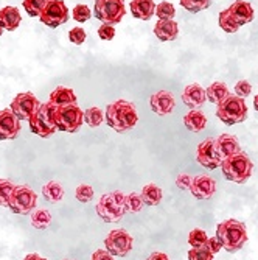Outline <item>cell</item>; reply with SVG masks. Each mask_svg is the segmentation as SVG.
<instances>
[{"label": "cell", "instance_id": "14", "mask_svg": "<svg viewBox=\"0 0 258 260\" xmlns=\"http://www.w3.org/2000/svg\"><path fill=\"white\" fill-rule=\"evenodd\" d=\"M22 129L20 119L11 109L0 111V140H14Z\"/></svg>", "mask_w": 258, "mask_h": 260}, {"label": "cell", "instance_id": "17", "mask_svg": "<svg viewBox=\"0 0 258 260\" xmlns=\"http://www.w3.org/2000/svg\"><path fill=\"white\" fill-rule=\"evenodd\" d=\"M205 100H207V92L198 83L185 86V89L182 90V102H183V105H187L192 109H199L205 103Z\"/></svg>", "mask_w": 258, "mask_h": 260}, {"label": "cell", "instance_id": "38", "mask_svg": "<svg viewBox=\"0 0 258 260\" xmlns=\"http://www.w3.org/2000/svg\"><path fill=\"white\" fill-rule=\"evenodd\" d=\"M213 255L208 248H192L189 251V260H213Z\"/></svg>", "mask_w": 258, "mask_h": 260}, {"label": "cell", "instance_id": "40", "mask_svg": "<svg viewBox=\"0 0 258 260\" xmlns=\"http://www.w3.org/2000/svg\"><path fill=\"white\" fill-rule=\"evenodd\" d=\"M250 92H252V86H250V83H249V81H246V80H240V81L235 84V95H237V97H240V99H244V100H246V97H249V95H250Z\"/></svg>", "mask_w": 258, "mask_h": 260}, {"label": "cell", "instance_id": "16", "mask_svg": "<svg viewBox=\"0 0 258 260\" xmlns=\"http://www.w3.org/2000/svg\"><path fill=\"white\" fill-rule=\"evenodd\" d=\"M150 105H151V109L154 114L163 117V115H168L174 111L176 108V99L171 92L168 90H159L156 93L151 95V100H150Z\"/></svg>", "mask_w": 258, "mask_h": 260}, {"label": "cell", "instance_id": "31", "mask_svg": "<svg viewBox=\"0 0 258 260\" xmlns=\"http://www.w3.org/2000/svg\"><path fill=\"white\" fill-rule=\"evenodd\" d=\"M50 0H23L22 2V7L23 10L27 11V14L30 17H39L42 10L47 7V4H49Z\"/></svg>", "mask_w": 258, "mask_h": 260}, {"label": "cell", "instance_id": "12", "mask_svg": "<svg viewBox=\"0 0 258 260\" xmlns=\"http://www.w3.org/2000/svg\"><path fill=\"white\" fill-rule=\"evenodd\" d=\"M39 106H41V103L36 99L34 93L23 92V93H17V95L14 97V100L10 105V109L19 117L20 122L22 120L28 122L33 117V114L39 109Z\"/></svg>", "mask_w": 258, "mask_h": 260}, {"label": "cell", "instance_id": "1", "mask_svg": "<svg viewBox=\"0 0 258 260\" xmlns=\"http://www.w3.org/2000/svg\"><path fill=\"white\" fill-rule=\"evenodd\" d=\"M138 122V112L134 103L128 100H115L106 108V123L117 133H126Z\"/></svg>", "mask_w": 258, "mask_h": 260}, {"label": "cell", "instance_id": "42", "mask_svg": "<svg viewBox=\"0 0 258 260\" xmlns=\"http://www.w3.org/2000/svg\"><path fill=\"white\" fill-rule=\"evenodd\" d=\"M192 182H193V178L190 175H187V173H180L176 178V185L180 188V190H190Z\"/></svg>", "mask_w": 258, "mask_h": 260}, {"label": "cell", "instance_id": "10", "mask_svg": "<svg viewBox=\"0 0 258 260\" xmlns=\"http://www.w3.org/2000/svg\"><path fill=\"white\" fill-rule=\"evenodd\" d=\"M132 235L125 229H114L104 239V246L114 257H126L132 249Z\"/></svg>", "mask_w": 258, "mask_h": 260}, {"label": "cell", "instance_id": "29", "mask_svg": "<svg viewBox=\"0 0 258 260\" xmlns=\"http://www.w3.org/2000/svg\"><path fill=\"white\" fill-rule=\"evenodd\" d=\"M52 223V215L47 209H36L31 214V226L36 229H47Z\"/></svg>", "mask_w": 258, "mask_h": 260}, {"label": "cell", "instance_id": "2", "mask_svg": "<svg viewBox=\"0 0 258 260\" xmlns=\"http://www.w3.org/2000/svg\"><path fill=\"white\" fill-rule=\"evenodd\" d=\"M216 239L221 242L223 249L233 254L240 251L249 240L247 229L244 223L238 220H224L216 226Z\"/></svg>", "mask_w": 258, "mask_h": 260}, {"label": "cell", "instance_id": "26", "mask_svg": "<svg viewBox=\"0 0 258 260\" xmlns=\"http://www.w3.org/2000/svg\"><path fill=\"white\" fill-rule=\"evenodd\" d=\"M140 195H142V200L146 206H157V204H160V201L163 198L162 188L156 184L145 185L142 188V192H140Z\"/></svg>", "mask_w": 258, "mask_h": 260}, {"label": "cell", "instance_id": "46", "mask_svg": "<svg viewBox=\"0 0 258 260\" xmlns=\"http://www.w3.org/2000/svg\"><path fill=\"white\" fill-rule=\"evenodd\" d=\"M146 260H170V257L165 252H153Z\"/></svg>", "mask_w": 258, "mask_h": 260}, {"label": "cell", "instance_id": "4", "mask_svg": "<svg viewBox=\"0 0 258 260\" xmlns=\"http://www.w3.org/2000/svg\"><path fill=\"white\" fill-rule=\"evenodd\" d=\"M56 106L50 102L41 103L39 109L33 114V117L28 120L30 123V131L39 137L49 139L52 137L56 131Z\"/></svg>", "mask_w": 258, "mask_h": 260}, {"label": "cell", "instance_id": "41", "mask_svg": "<svg viewBox=\"0 0 258 260\" xmlns=\"http://www.w3.org/2000/svg\"><path fill=\"white\" fill-rule=\"evenodd\" d=\"M86 38H87V35H86V31L81 28V27H75V28H72L68 31V39H70V42H73V44H77V45H81L84 41H86Z\"/></svg>", "mask_w": 258, "mask_h": 260}, {"label": "cell", "instance_id": "47", "mask_svg": "<svg viewBox=\"0 0 258 260\" xmlns=\"http://www.w3.org/2000/svg\"><path fill=\"white\" fill-rule=\"evenodd\" d=\"M23 260H47V258L41 257V255H39V254H36V252H31V254L25 255V258H23Z\"/></svg>", "mask_w": 258, "mask_h": 260}, {"label": "cell", "instance_id": "43", "mask_svg": "<svg viewBox=\"0 0 258 260\" xmlns=\"http://www.w3.org/2000/svg\"><path fill=\"white\" fill-rule=\"evenodd\" d=\"M98 36L103 41H110L115 36V27L114 25H107V23H103V25L98 28Z\"/></svg>", "mask_w": 258, "mask_h": 260}, {"label": "cell", "instance_id": "27", "mask_svg": "<svg viewBox=\"0 0 258 260\" xmlns=\"http://www.w3.org/2000/svg\"><path fill=\"white\" fill-rule=\"evenodd\" d=\"M42 195L49 203H59L64 198V188L58 181H50L42 187Z\"/></svg>", "mask_w": 258, "mask_h": 260}, {"label": "cell", "instance_id": "39", "mask_svg": "<svg viewBox=\"0 0 258 260\" xmlns=\"http://www.w3.org/2000/svg\"><path fill=\"white\" fill-rule=\"evenodd\" d=\"M72 17L77 20V22H80V23H83V22H87L90 17H92V11H90V8L87 7V5H77L75 8H73V11H72Z\"/></svg>", "mask_w": 258, "mask_h": 260}, {"label": "cell", "instance_id": "8", "mask_svg": "<svg viewBox=\"0 0 258 260\" xmlns=\"http://www.w3.org/2000/svg\"><path fill=\"white\" fill-rule=\"evenodd\" d=\"M56 126L59 131L77 133L84 122V111L80 109L78 105H67V106H56Z\"/></svg>", "mask_w": 258, "mask_h": 260}, {"label": "cell", "instance_id": "32", "mask_svg": "<svg viewBox=\"0 0 258 260\" xmlns=\"http://www.w3.org/2000/svg\"><path fill=\"white\" fill-rule=\"evenodd\" d=\"M143 204L145 203H143L142 195L140 193L132 192V193L125 195V209H126V212H129V214H137V212H140L143 207Z\"/></svg>", "mask_w": 258, "mask_h": 260}, {"label": "cell", "instance_id": "13", "mask_svg": "<svg viewBox=\"0 0 258 260\" xmlns=\"http://www.w3.org/2000/svg\"><path fill=\"white\" fill-rule=\"evenodd\" d=\"M196 160L207 170H215L221 167L223 159L216 153L215 148V139H207L196 148Z\"/></svg>", "mask_w": 258, "mask_h": 260}, {"label": "cell", "instance_id": "28", "mask_svg": "<svg viewBox=\"0 0 258 260\" xmlns=\"http://www.w3.org/2000/svg\"><path fill=\"white\" fill-rule=\"evenodd\" d=\"M106 120V114L100 108H89L84 111V122L90 128H98Z\"/></svg>", "mask_w": 258, "mask_h": 260}, {"label": "cell", "instance_id": "49", "mask_svg": "<svg viewBox=\"0 0 258 260\" xmlns=\"http://www.w3.org/2000/svg\"><path fill=\"white\" fill-rule=\"evenodd\" d=\"M2 33H4V27H2V23H0V36H2Z\"/></svg>", "mask_w": 258, "mask_h": 260}, {"label": "cell", "instance_id": "11", "mask_svg": "<svg viewBox=\"0 0 258 260\" xmlns=\"http://www.w3.org/2000/svg\"><path fill=\"white\" fill-rule=\"evenodd\" d=\"M70 14H68V8L64 4V0H50L47 7L42 10L39 20L44 23V25L50 27V28H56L62 23H65L68 20Z\"/></svg>", "mask_w": 258, "mask_h": 260}, {"label": "cell", "instance_id": "22", "mask_svg": "<svg viewBox=\"0 0 258 260\" xmlns=\"http://www.w3.org/2000/svg\"><path fill=\"white\" fill-rule=\"evenodd\" d=\"M77 95L75 92L65 87V86H58L52 93H50V103H53L55 106H67V105H77Z\"/></svg>", "mask_w": 258, "mask_h": 260}, {"label": "cell", "instance_id": "37", "mask_svg": "<svg viewBox=\"0 0 258 260\" xmlns=\"http://www.w3.org/2000/svg\"><path fill=\"white\" fill-rule=\"evenodd\" d=\"M156 14L159 19H173L176 14L174 5L170 2H162L156 7Z\"/></svg>", "mask_w": 258, "mask_h": 260}, {"label": "cell", "instance_id": "20", "mask_svg": "<svg viewBox=\"0 0 258 260\" xmlns=\"http://www.w3.org/2000/svg\"><path fill=\"white\" fill-rule=\"evenodd\" d=\"M154 35L159 41L168 42L174 41L179 35V25L177 22L173 19H159L156 27H154Z\"/></svg>", "mask_w": 258, "mask_h": 260}, {"label": "cell", "instance_id": "9", "mask_svg": "<svg viewBox=\"0 0 258 260\" xmlns=\"http://www.w3.org/2000/svg\"><path fill=\"white\" fill-rule=\"evenodd\" d=\"M38 204V197L27 185H16L10 198L8 209L17 215H30Z\"/></svg>", "mask_w": 258, "mask_h": 260}, {"label": "cell", "instance_id": "3", "mask_svg": "<svg viewBox=\"0 0 258 260\" xmlns=\"http://www.w3.org/2000/svg\"><path fill=\"white\" fill-rule=\"evenodd\" d=\"M221 170L227 181L237 184H246L252 176L253 162L244 151H240L237 154L226 157L221 164Z\"/></svg>", "mask_w": 258, "mask_h": 260}, {"label": "cell", "instance_id": "45", "mask_svg": "<svg viewBox=\"0 0 258 260\" xmlns=\"http://www.w3.org/2000/svg\"><path fill=\"white\" fill-rule=\"evenodd\" d=\"M205 248H208L213 254H216V252H219V249H223V245H221V242H219L216 237H210Z\"/></svg>", "mask_w": 258, "mask_h": 260}, {"label": "cell", "instance_id": "18", "mask_svg": "<svg viewBox=\"0 0 258 260\" xmlns=\"http://www.w3.org/2000/svg\"><path fill=\"white\" fill-rule=\"evenodd\" d=\"M215 148H216V153L219 154V157L224 160L226 157L232 156V154H237L241 150L240 147V142L235 136H232V134H221L215 139Z\"/></svg>", "mask_w": 258, "mask_h": 260}, {"label": "cell", "instance_id": "34", "mask_svg": "<svg viewBox=\"0 0 258 260\" xmlns=\"http://www.w3.org/2000/svg\"><path fill=\"white\" fill-rule=\"evenodd\" d=\"M16 185L10 179H0V206L8 207L10 198L14 192Z\"/></svg>", "mask_w": 258, "mask_h": 260}, {"label": "cell", "instance_id": "19", "mask_svg": "<svg viewBox=\"0 0 258 260\" xmlns=\"http://www.w3.org/2000/svg\"><path fill=\"white\" fill-rule=\"evenodd\" d=\"M227 11L237 20L240 27L246 25V23H250L253 20V8L249 2H244V0H235V2L227 8Z\"/></svg>", "mask_w": 258, "mask_h": 260}, {"label": "cell", "instance_id": "6", "mask_svg": "<svg viewBox=\"0 0 258 260\" xmlns=\"http://www.w3.org/2000/svg\"><path fill=\"white\" fill-rule=\"evenodd\" d=\"M247 111L246 100L230 93L223 103L216 106V117L226 125H237L247 119Z\"/></svg>", "mask_w": 258, "mask_h": 260}, {"label": "cell", "instance_id": "21", "mask_svg": "<svg viewBox=\"0 0 258 260\" xmlns=\"http://www.w3.org/2000/svg\"><path fill=\"white\" fill-rule=\"evenodd\" d=\"M129 8L132 16L140 20H150L156 14L154 0H131Z\"/></svg>", "mask_w": 258, "mask_h": 260}, {"label": "cell", "instance_id": "15", "mask_svg": "<svg viewBox=\"0 0 258 260\" xmlns=\"http://www.w3.org/2000/svg\"><path fill=\"white\" fill-rule=\"evenodd\" d=\"M190 192L196 200H210L216 192V181L208 175H199L193 178Z\"/></svg>", "mask_w": 258, "mask_h": 260}, {"label": "cell", "instance_id": "33", "mask_svg": "<svg viewBox=\"0 0 258 260\" xmlns=\"http://www.w3.org/2000/svg\"><path fill=\"white\" fill-rule=\"evenodd\" d=\"M213 0H179V4L183 10H187L189 13H199L202 10H207L210 5H212Z\"/></svg>", "mask_w": 258, "mask_h": 260}, {"label": "cell", "instance_id": "24", "mask_svg": "<svg viewBox=\"0 0 258 260\" xmlns=\"http://www.w3.org/2000/svg\"><path fill=\"white\" fill-rule=\"evenodd\" d=\"M20 13L16 7H5L0 10V23H2L4 30L14 31L20 25Z\"/></svg>", "mask_w": 258, "mask_h": 260}, {"label": "cell", "instance_id": "35", "mask_svg": "<svg viewBox=\"0 0 258 260\" xmlns=\"http://www.w3.org/2000/svg\"><path fill=\"white\" fill-rule=\"evenodd\" d=\"M208 242L207 232L202 229H193L189 235V245L192 248H205Z\"/></svg>", "mask_w": 258, "mask_h": 260}, {"label": "cell", "instance_id": "25", "mask_svg": "<svg viewBox=\"0 0 258 260\" xmlns=\"http://www.w3.org/2000/svg\"><path fill=\"white\" fill-rule=\"evenodd\" d=\"M205 92H207V100H208L210 103H215L216 106H218L219 103H223V102L230 95V90H229L227 84L223 83V81H215V83H212V84H210V86L205 89Z\"/></svg>", "mask_w": 258, "mask_h": 260}, {"label": "cell", "instance_id": "30", "mask_svg": "<svg viewBox=\"0 0 258 260\" xmlns=\"http://www.w3.org/2000/svg\"><path fill=\"white\" fill-rule=\"evenodd\" d=\"M218 23H219V27L226 31V33H237L240 30V25L237 23V20L232 17V14L224 10L219 13V17H218Z\"/></svg>", "mask_w": 258, "mask_h": 260}, {"label": "cell", "instance_id": "48", "mask_svg": "<svg viewBox=\"0 0 258 260\" xmlns=\"http://www.w3.org/2000/svg\"><path fill=\"white\" fill-rule=\"evenodd\" d=\"M253 106H255V111L258 112V93H256L255 99H253Z\"/></svg>", "mask_w": 258, "mask_h": 260}, {"label": "cell", "instance_id": "7", "mask_svg": "<svg viewBox=\"0 0 258 260\" xmlns=\"http://www.w3.org/2000/svg\"><path fill=\"white\" fill-rule=\"evenodd\" d=\"M93 14H95V19L107 25L120 23L126 14L125 0H95Z\"/></svg>", "mask_w": 258, "mask_h": 260}, {"label": "cell", "instance_id": "44", "mask_svg": "<svg viewBox=\"0 0 258 260\" xmlns=\"http://www.w3.org/2000/svg\"><path fill=\"white\" fill-rule=\"evenodd\" d=\"M92 260H115L107 249H97L92 254Z\"/></svg>", "mask_w": 258, "mask_h": 260}, {"label": "cell", "instance_id": "5", "mask_svg": "<svg viewBox=\"0 0 258 260\" xmlns=\"http://www.w3.org/2000/svg\"><path fill=\"white\" fill-rule=\"evenodd\" d=\"M97 214L106 223H119L126 214L125 193L119 190L104 193L97 203Z\"/></svg>", "mask_w": 258, "mask_h": 260}, {"label": "cell", "instance_id": "36", "mask_svg": "<svg viewBox=\"0 0 258 260\" xmlns=\"http://www.w3.org/2000/svg\"><path fill=\"white\" fill-rule=\"evenodd\" d=\"M75 197L81 203H90L93 200V188H92V185H89V184L78 185L77 190H75Z\"/></svg>", "mask_w": 258, "mask_h": 260}, {"label": "cell", "instance_id": "23", "mask_svg": "<svg viewBox=\"0 0 258 260\" xmlns=\"http://www.w3.org/2000/svg\"><path fill=\"white\" fill-rule=\"evenodd\" d=\"M183 123L192 133H201L207 126V115L201 109H192L183 115Z\"/></svg>", "mask_w": 258, "mask_h": 260}]
</instances>
